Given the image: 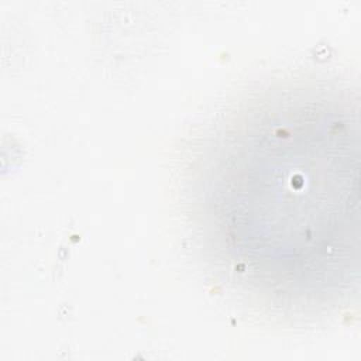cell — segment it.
<instances>
[{"label": "cell", "instance_id": "6da1fadb", "mask_svg": "<svg viewBox=\"0 0 361 361\" xmlns=\"http://www.w3.org/2000/svg\"><path fill=\"white\" fill-rule=\"evenodd\" d=\"M238 135L220 131L209 157L204 204L214 244L234 272L252 285L305 295L327 283L338 265L350 271L351 165L350 118L338 128L336 111L313 100L282 102ZM247 120V121H248Z\"/></svg>", "mask_w": 361, "mask_h": 361}]
</instances>
